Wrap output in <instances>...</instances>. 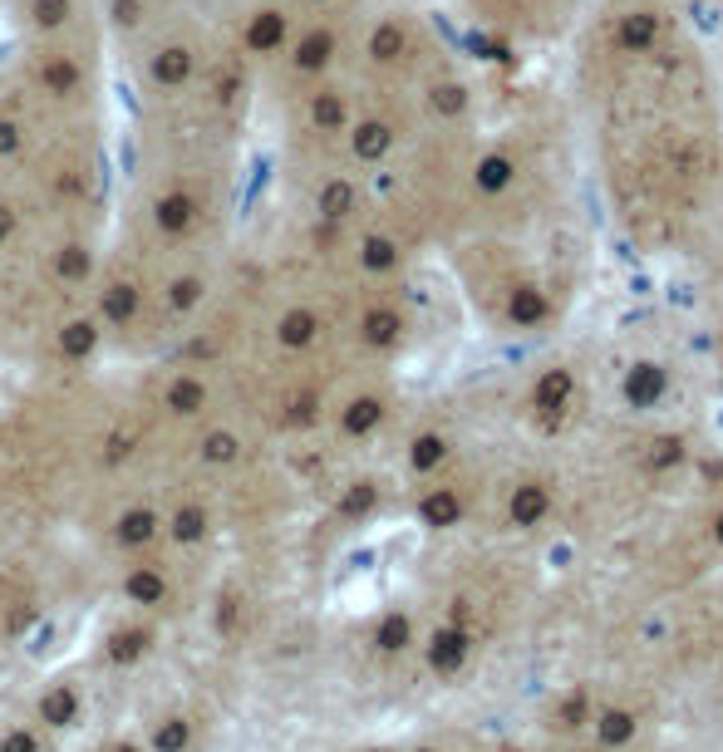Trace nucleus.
Segmentation results:
<instances>
[{"label":"nucleus","instance_id":"1","mask_svg":"<svg viewBox=\"0 0 723 752\" xmlns=\"http://www.w3.org/2000/svg\"><path fill=\"white\" fill-rule=\"evenodd\" d=\"M664 394V369L660 364H635L630 369V379H625V399L640 408H650L655 399Z\"/></svg>","mask_w":723,"mask_h":752},{"label":"nucleus","instance_id":"2","mask_svg":"<svg viewBox=\"0 0 723 752\" xmlns=\"http://www.w3.org/2000/svg\"><path fill=\"white\" fill-rule=\"evenodd\" d=\"M40 718H45L50 728H69V723L79 718V694H74L69 684H55L50 694L40 698Z\"/></svg>","mask_w":723,"mask_h":752},{"label":"nucleus","instance_id":"3","mask_svg":"<svg viewBox=\"0 0 723 752\" xmlns=\"http://www.w3.org/2000/svg\"><path fill=\"white\" fill-rule=\"evenodd\" d=\"M158 512H148V507H133V512H123L119 521V541L123 546H143V541H153L158 536Z\"/></svg>","mask_w":723,"mask_h":752},{"label":"nucleus","instance_id":"4","mask_svg":"<svg viewBox=\"0 0 723 752\" xmlns=\"http://www.w3.org/2000/svg\"><path fill=\"white\" fill-rule=\"evenodd\" d=\"M123 595L133 600V605H163V595H168V585H163V576L158 571H133V576L123 580Z\"/></svg>","mask_w":723,"mask_h":752},{"label":"nucleus","instance_id":"5","mask_svg":"<svg viewBox=\"0 0 723 752\" xmlns=\"http://www.w3.org/2000/svg\"><path fill=\"white\" fill-rule=\"evenodd\" d=\"M202 404H207V384H202V379L182 374V379L168 384V408H173V413H197Z\"/></svg>","mask_w":723,"mask_h":752},{"label":"nucleus","instance_id":"6","mask_svg":"<svg viewBox=\"0 0 723 752\" xmlns=\"http://www.w3.org/2000/svg\"><path fill=\"white\" fill-rule=\"evenodd\" d=\"M655 30H660V25H655V15H645V10H640V15H625V25H620V45H625V50H645V45H655Z\"/></svg>","mask_w":723,"mask_h":752},{"label":"nucleus","instance_id":"7","mask_svg":"<svg viewBox=\"0 0 723 752\" xmlns=\"http://www.w3.org/2000/svg\"><path fill=\"white\" fill-rule=\"evenodd\" d=\"M143 649H148V630H114L109 635V659L114 664H133Z\"/></svg>","mask_w":723,"mask_h":752},{"label":"nucleus","instance_id":"8","mask_svg":"<svg viewBox=\"0 0 723 752\" xmlns=\"http://www.w3.org/2000/svg\"><path fill=\"white\" fill-rule=\"evenodd\" d=\"M355 153H360L364 163H379L389 153V128L384 123H364L360 133H355Z\"/></svg>","mask_w":723,"mask_h":752},{"label":"nucleus","instance_id":"9","mask_svg":"<svg viewBox=\"0 0 723 752\" xmlns=\"http://www.w3.org/2000/svg\"><path fill=\"white\" fill-rule=\"evenodd\" d=\"M350 207H355V187H350V182H330V187L320 192V212H325L330 222H340Z\"/></svg>","mask_w":723,"mask_h":752},{"label":"nucleus","instance_id":"10","mask_svg":"<svg viewBox=\"0 0 723 752\" xmlns=\"http://www.w3.org/2000/svg\"><path fill=\"white\" fill-rule=\"evenodd\" d=\"M542 315H546V300L537 295V290L532 286L512 290V320H517V325H537Z\"/></svg>","mask_w":723,"mask_h":752},{"label":"nucleus","instance_id":"11","mask_svg":"<svg viewBox=\"0 0 723 752\" xmlns=\"http://www.w3.org/2000/svg\"><path fill=\"white\" fill-rule=\"evenodd\" d=\"M542 512H546V492H542V487H517V497H512V517L522 521V526H532Z\"/></svg>","mask_w":723,"mask_h":752},{"label":"nucleus","instance_id":"12","mask_svg":"<svg viewBox=\"0 0 723 752\" xmlns=\"http://www.w3.org/2000/svg\"><path fill=\"white\" fill-rule=\"evenodd\" d=\"M237 453H241V443L232 433H222V428L202 438V458H207V463H237Z\"/></svg>","mask_w":723,"mask_h":752},{"label":"nucleus","instance_id":"13","mask_svg":"<svg viewBox=\"0 0 723 752\" xmlns=\"http://www.w3.org/2000/svg\"><path fill=\"white\" fill-rule=\"evenodd\" d=\"M423 521H428V526H448V521H458V497H453V492H433V497H423Z\"/></svg>","mask_w":723,"mask_h":752},{"label":"nucleus","instance_id":"14","mask_svg":"<svg viewBox=\"0 0 723 752\" xmlns=\"http://www.w3.org/2000/svg\"><path fill=\"white\" fill-rule=\"evenodd\" d=\"M330 50H335V40H330L325 30H315L310 40H301V50H296V64H301V69H320V64L330 59Z\"/></svg>","mask_w":723,"mask_h":752},{"label":"nucleus","instance_id":"15","mask_svg":"<svg viewBox=\"0 0 723 752\" xmlns=\"http://www.w3.org/2000/svg\"><path fill=\"white\" fill-rule=\"evenodd\" d=\"M202 531H207V512H202V507H182L178 517H173V536H178L182 546L202 541Z\"/></svg>","mask_w":723,"mask_h":752},{"label":"nucleus","instance_id":"16","mask_svg":"<svg viewBox=\"0 0 723 752\" xmlns=\"http://www.w3.org/2000/svg\"><path fill=\"white\" fill-rule=\"evenodd\" d=\"M566 394H571V374H546L542 384H537V408H561L566 404Z\"/></svg>","mask_w":723,"mask_h":752},{"label":"nucleus","instance_id":"17","mask_svg":"<svg viewBox=\"0 0 723 752\" xmlns=\"http://www.w3.org/2000/svg\"><path fill=\"white\" fill-rule=\"evenodd\" d=\"M379 413H384V408H379V399H355V404H350V413H345V433H369V428L379 423Z\"/></svg>","mask_w":723,"mask_h":752},{"label":"nucleus","instance_id":"18","mask_svg":"<svg viewBox=\"0 0 723 752\" xmlns=\"http://www.w3.org/2000/svg\"><path fill=\"white\" fill-rule=\"evenodd\" d=\"M404 50V30L399 25H379L374 35H369V55L374 59H394Z\"/></svg>","mask_w":723,"mask_h":752},{"label":"nucleus","instance_id":"19","mask_svg":"<svg viewBox=\"0 0 723 752\" xmlns=\"http://www.w3.org/2000/svg\"><path fill=\"white\" fill-rule=\"evenodd\" d=\"M364 335H369V345H394V340H399V320H394L389 310H374V315L364 320Z\"/></svg>","mask_w":723,"mask_h":752},{"label":"nucleus","instance_id":"20","mask_svg":"<svg viewBox=\"0 0 723 752\" xmlns=\"http://www.w3.org/2000/svg\"><path fill=\"white\" fill-rule=\"evenodd\" d=\"M428 659H433L438 669H458V664H463V635H438L433 649H428Z\"/></svg>","mask_w":723,"mask_h":752},{"label":"nucleus","instance_id":"21","mask_svg":"<svg viewBox=\"0 0 723 752\" xmlns=\"http://www.w3.org/2000/svg\"><path fill=\"white\" fill-rule=\"evenodd\" d=\"M187 738H192V728H187L182 718H168V723L153 733V748H158V752H182V748H187Z\"/></svg>","mask_w":723,"mask_h":752},{"label":"nucleus","instance_id":"22","mask_svg":"<svg viewBox=\"0 0 723 752\" xmlns=\"http://www.w3.org/2000/svg\"><path fill=\"white\" fill-rule=\"evenodd\" d=\"M507 177H512V163H507V158H482L478 182L487 192H492V187H507Z\"/></svg>","mask_w":723,"mask_h":752},{"label":"nucleus","instance_id":"23","mask_svg":"<svg viewBox=\"0 0 723 752\" xmlns=\"http://www.w3.org/2000/svg\"><path fill=\"white\" fill-rule=\"evenodd\" d=\"M379 644H384V649H404V644H409V620H404V615H389V620L379 625Z\"/></svg>","mask_w":723,"mask_h":752},{"label":"nucleus","instance_id":"24","mask_svg":"<svg viewBox=\"0 0 723 752\" xmlns=\"http://www.w3.org/2000/svg\"><path fill=\"white\" fill-rule=\"evenodd\" d=\"M364 266H369V271H389V266H394V246L379 241V236L364 241Z\"/></svg>","mask_w":723,"mask_h":752},{"label":"nucleus","instance_id":"25","mask_svg":"<svg viewBox=\"0 0 723 752\" xmlns=\"http://www.w3.org/2000/svg\"><path fill=\"white\" fill-rule=\"evenodd\" d=\"M433 109H438V114H458V109H463V89H458V84L433 89Z\"/></svg>","mask_w":723,"mask_h":752},{"label":"nucleus","instance_id":"26","mask_svg":"<svg viewBox=\"0 0 723 752\" xmlns=\"http://www.w3.org/2000/svg\"><path fill=\"white\" fill-rule=\"evenodd\" d=\"M443 458V438H419L414 443V467H433Z\"/></svg>","mask_w":723,"mask_h":752},{"label":"nucleus","instance_id":"27","mask_svg":"<svg viewBox=\"0 0 723 752\" xmlns=\"http://www.w3.org/2000/svg\"><path fill=\"white\" fill-rule=\"evenodd\" d=\"M689 15L699 20V30H704V35H714V30H719V10H714V0H694V5H689Z\"/></svg>","mask_w":723,"mask_h":752},{"label":"nucleus","instance_id":"28","mask_svg":"<svg viewBox=\"0 0 723 752\" xmlns=\"http://www.w3.org/2000/svg\"><path fill=\"white\" fill-rule=\"evenodd\" d=\"M369 507H374V487H369V482H360V487L345 497V512H350V517H360V512H369Z\"/></svg>","mask_w":723,"mask_h":752},{"label":"nucleus","instance_id":"29","mask_svg":"<svg viewBox=\"0 0 723 752\" xmlns=\"http://www.w3.org/2000/svg\"><path fill=\"white\" fill-rule=\"evenodd\" d=\"M40 743H35V733H25V728H15V733H5L0 738V752H35Z\"/></svg>","mask_w":723,"mask_h":752},{"label":"nucleus","instance_id":"30","mask_svg":"<svg viewBox=\"0 0 723 752\" xmlns=\"http://www.w3.org/2000/svg\"><path fill=\"white\" fill-rule=\"evenodd\" d=\"M605 738L615 743V738H630V718L625 713H605Z\"/></svg>","mask_w":723,"mask_h":752},{"label":"nucleus","instance_id":"31","mask_svg":"<svg viewBox=\"0 0 723 752\" xmlns=\"http://www.w3.org/2000/svg\"><path fill=\"white\" fill-rule=\"evenodd\" d=\"M109 752H138V748H133V743H119V748H109Z\"/></svg>","mask_w":723,"mask_h":752},{"label":"nucleus","instance_id":"32","mask_svg":"<svg viewBox=\"0 0 723 752\" xmlns=\"http://www.w3.org/2000/svg\"><path fill=\"white\" fill-rule=\"evenodd\" d=\"M719 536H723V517H719Z\"/></svg>","mask_w":723,"mask_h":752}]
</instances>
